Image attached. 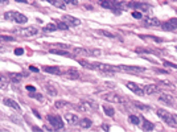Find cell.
<instances>
[{
	"label": "cell",
	"instance_id": "obj_1",
	"mask_svg": "<svg viewBox=\"0 0 177 132\" xmlns=\"http://www.w3.org/2000/svg\"><path fill=\"white\" fill-rule=\"evenodd\" d=\"M4 19L8 21H15L17 24H25L28 21V17L25 15L20 13V12H16V11H8L4 13Z\"/></svg>",
	"mask_w": 177,
	"mask_h": 132
},
{
	"label": "cell",
	"instance_id": "obj_2",
	"mask_svg": "<svg viewBox=\"0 0 177 132\" xmlns=\"http://www.w3.org/2000/svg\"><path fill=\"white\" fill-rule=\"evenodd\" d=\"M157 116H159L160 119H163V122H164V123H167L168 126H171V127L177 126L176 122H174V119H173V114L168 112L167 110L159 108V110H157Z\"/></svg>",
	"mask_w": 177,
	"mask_h": 132
},
{
	"label": "cell",
	"instance_id": "obj_3",
	"mask_svg": "<svg viewBox=\"0 0 177 132\" xmlns=\"http://www.w3.org/2000/svg\"><path fill=\"white\" fill-rule=\"evenodd\" d=\"M74 54H81V56H86V57H99L102 54L100 50L98 49H85V48H74Z\"/></svg>",
	"mask_w": 177,
	"mask_h": 132
},
{
	"label": "cell",
	"instance_id": "obj_4",
	"mask_svg": "<svg viewBox=\"0 0 177 132\" xmlns=\"http://www.w3.org/2000/svg\"><path fill=\"white\" fill-rule=\"evenodd\" d=\"M15 33L24 37H33V36L38 35V29L36 26H26V28H17L15 29Z\"/></svg>",
	"mask_w": 177,
	"mask_h": 132
},
{
	"label": "cell",
	"instance_id": "obj_5",
	"mask_svg": "<svg viewBox=\"0 0 177 132\" xmlns=\"http://www.w3.org/2000/svg\"><path fill=\"white\" fill-rule=\"evenodd\" d=\"M102 97V99H105V101L110 102V103H118V104H124V99H123L120 95L115 94V92H105V94L100 95Z\"/></svg>",
	"mask_w": 177,
	"mask_h": 132
},
{
	"label": "cell",
	"instance_id": "obj_6",
	"mask_svg": "<svg viewBox=\"0 0 177 132\" xmlns=\"http://www.w3.org/2000/svg\"><path fill=\"white\" fill-rule=\"evenodd\" d=\"M48 122L52 126V128H54V129H62L63 126H65L63 122H62V119H61V116L54 115V114L48 115Z\"/></svg>",
	"mask_w": 177,
	"mask_h": 132
},
{
	"label": "cell",
	"instance_id": "obj_7",
	"mask_svg": "<svg viewBox=\"0 0 177 132\" xmlns=\"http://www.w3.org/2000/svg\"><path fill=\"white\" fill-rule=\"evenodd\" d=\"M94 70H99L102 73H106V74H112L115 73L116 67L115 66H111V65H107V63H100V62H94Z\"/></svg>",
	"mask_w": 177,
	"mask_h": 132
},
{
	"label": "cell",
	"instance_id": "obj_8",
	"mask_svg": "<svg viewBox=\"0 0 177 132\" xmlns=\"http://www.w3.org/2000/svg\"><path fill=\"white\" fill-rule=\"evenodd\" d=\"M116 70H120V72H124V73H143L146 72L144 67H140V66H128V65H119V66H115Z\"/></svg>",
	"mask_w": 177,
	"mask_h": 132
},
{
	"label": "cell",
	"instance_id": "obj_9",
	"mask_svg": "<svg viewBox=\"0 0 177 132\" xmlns=\"http://www.w3.org/2000/svg\"><path fill=\"white\" fill-rule=\"evenodd\" d=\"M78 110L82 112H90V111L97 110V106H95V103H93V102H81V103L78 104Z\"/></svg>",
	"mask_w": 177,
	"mask_h": 132
},
{
	"label": "cell",
	"instance_id": "obj_10",
	"mask_svg": "<svg viewBox=\"0 0 177 132\" xmlns=\"http://www.w3.org/2000/svg\"><path fill=\"white\" fill-rule=\"evenodd\" d=\"M161 28H163V31H176L177 29V19H169L168 21H165V23L161 24Z\"/></svg>",
	"mask_w": 177,
	"mask_h": 132
},
{
	"label": "cell",
	"instance_id": "obj_11",
	"mask_svg": "<svg viewBox=\"0 0 177 132\" xmlns=\"http://www.w3.org/2000/svg\"><path fill=\"white\" fill-rule=\"evenodd\" d=\"M62 20L65 21L69 26H78V25H81V20L73 17V16H70V15H65V16H62Z\"/></svg>",
	"mask_w": 177,
	"mask_h": 132
},
{
	"label": "cell",
	"instance_id": "obj_12",
	"mask_svg": "<svg viewBox=\"0 0 177 132\" xmlns=\"http://www.w3.org/2000/svg\"><path fill=\"white\" fill-rule=\"evenodd\" d=\"M127 87L131 90L132 92H135L136 95H144V91H143V87L139 86L137 83L135 82H127Z\"/></svg>",
	"mask_w": 177,
	"mask_h": 132
},
{
	"label": "cell",
	"instance_id": "obj_13",
	"mask_svg": "<svg viewBox=\"0 0 177 132\" xmlns=\"http://www.w3.org/2000/svg\"><path fill=\"white\" fill-rule=\"evenodd\" d=\"M159 101L163 102L164 104H168V106H173L174 104V98L171 94H165V92L159 97Z\"/></svg>",
	"mask_w": 177,
	"mask_h": 132
},
{
	"label": "cell",
	"instance_id": "obj_14",
	"mask_svg": "<svg viewBox=\"0 0 177 132\" xmlns=\"http://www.w3.org/2000/svg\"><path fill=\"white\" fill-rule=\"evenodd\" d=\"M61 74H62L65 78H68V79H78V78L81 77L79 72H78V70H75V69H69V72L61 73Z\"/></svg>",
	"mask_w": 177,
	"mask_h": 132
},
{
	"label": "cell",
	"instance_id": "obj_15",
	"mask_svg": "<svg viewBox=\"0 0 177 132\" xmlns=\"http://www.w3.org/2000/svg\"><path fill=\"white\" fill-rule=\"evenodd\" d=\"M143 91H144V95H152V94H156L159 92V86L157 85H147V86L143 87Z\"/></svg>",
	"mask_w": 177,
	"mask_h": 132
},
{
	"label": "cell",
	"instance_id": "obj_16",
	"mask_svg": "<svg viewBox=\"0 0 177 132\" xmlns=\"http://www.w3.org/2000/svg\"><path fill=\"white\" fill-rule=\"evenodd\" d=\"M128 7H134V8H137L140 12H148L151 6L146 3H128Z\"/></svg>",
	"mask_w": 177,
	"mask_h": 132
},
{
	"label": "cell",
	"instance_id": "obj_17",
	"mask_svg": "<svg viewBox=\"0 0 177 132\" xmlns=\"http://www.w3.org/2000/svg\"><path fill=\"white\" fill-rule=\"evenodd\" d=\"M143 21L147 26H160L161 25V21L156 17H146V19H143Z\"/></svg>",
	"mask_w": 177,
	"mask_h": 132
},
{
	"label": "cell",
	"instance_id": "obj_18",
	"mask_svg": "<svg viewBox=\"0 0 177 132\" xmlns=\"http://www.w3.org/2000/svg\"><path fill=\"white\" fill-rule=\"evenodd\" d=\"M49 53H52V54L65 56V57H72V56H73V53L68 52V50H65V49H57V48H52V49H49Z\"/></svg>",
	"mask_w": 177,
	"mask_h": 132
},
{
	"label": "cell",
	"instance_id": "obj_19",
	"mask_svg": "<svg viewBox=\"0 0 177 132\" xmlns=\"http://www.w3.org/2000/svg\"><path fill=\"white\" fill-rule=\"evenodd\" d=\"M65 120L68 122V124H70V126H75V124L78 123V116L75 114H70V112H68V114H65Z\"/></svg>",
	"mask_w": 177,
	"mask_h": 132
},
{
	"label": "cell",
	"instance_id": "obj_20",
	"mask_svg": "<svg viewBox=\"0 0 177 132\" xmlns=\"http://www.w3.org/2000/svg\"><path fill=\"white\" fill-rule=\"evenodd\" d=\"M3 103L6 104V106H8V107H11V108H13V110H16V111H20V106L17 104V102L16 101H13V99H9V98H4L3 99Z\"/></svg>",
	"mask_w": 177,
	"mask_h": 132
},
{
	"label": "cell",
	"instance_id": "obj_21",
	"mask_svg": "<svg viewBox=\"0 0 177 132\" xmlns=\"http://www.w3.org/2000/svg\"><path fill=\"white\" fill-rule=\"evenodd\" d=\"M43 70L45 73H49V74H54V75L61 74L60 67H57V66H44Z\"/></svg>",
	"mask_w": 177,
	"mask_h": 132
},
{
	"label": "cell",
	"instance_id": "obj_22",
	"mask_svg": "<svg viewBox=\"0 0 177 132\" xmlns=\"http://www.w3.org/2000/svg\"><path fill=\"white\" fill-rule=\"evenodd\" d=\"M135 52L139 54H160L159 52H156L155 49H146V48H136Z\"/></svg>",
	"mask_w": 177,
	"mask_h": 132
},
{
	"label": "cell",
	"instance_id": "obj_23",
	"mask_svg": "<svg viewBox=\"0 0 177 132\" xmlns=\"http://www.w3.org/2000/svg\"><path fill=\"white\" fill-rule=\"evenodd\" d=\"M102 108H103V112H105L107 116H110V118H112L115 115V110H114V107L112 106H110V104H107V103H105L102 106Z\"/></svg>",
	"mask_w": 177,
	"mask_h": 132
},
{
	"label": "cell",
	"instance_id": "obj_24",
	"mask_svg": "<svg viewBox=\"0 0 177 132\" xmlns=\"http://www.w3.org/2000/svg\"><path fill=\"white\" fill-rule=\"evenodd\" d=\"M141 40H149V41H153V42H163L164 38L160 37H156V36H148V35H140L139 36Z\"/></svg>",
	"mask_w": 177,
	"mask_h": 132
},
{
	"label": "cell",
	"instance_id": "obj_25",
	"mask_svg": "<svg viewBox=\"0 0 177 132\" xmlns=\"http://www.w3.org/2000/svg\"><path fill=\"white\" fill-rule=\"evenodd\" d=\"M8 77L11 78L12 82H15V83H20L21 81H23V78H24V74H19V73H15V74H9Z\"/></svg>",
	"mask_w": 177,
	"mask_h": 132
},
{
	"label": "cell",
	"instance_id": "obj_26",
	"mask_svg": "<svg viewBox=\"0 0 177 132\" xmlns=\"http://www.w3.org/2000/svg\"><path fill=\"white\" fill-rule=\"evenodd\" d=\"M46 1H49L52 6L57 7L60 9H65V7H66V4L63 3V0H46Z\"/></svg>",
	"mask_w": 177,
	"mask_h": 132
},
{
	"label": "cell",
	"instance_id": "obj_27",
	"mask_svg": "<svg viewBox=\"0 0 177 132\" xmlns=\"http://www.w3.org/2000/svg\"><path fill=\"white\" fill-rule=\"evenodd\" d=\"M44 89L46 90V92H48L49 95H57V94H58L57 89H56L54 86H52L50 83H46V85H44Z\"/></svg>",
	"mask_w": 177,
	"mask_h": 132
},
{
	"label": "cell",
	"instance_id": "obj_28",
	"mask_svg": "<svg viewBox=\"0 0 177 132\" xmlns=\"http://www.w3.org/2000/svg\"><path fill=\"white\" fill-rule=\"evenodd\" d=\"M141 122H143V129H144V131H152V129L155 128L153 123H151V122L147 120V119L141 118Z\"/></svg>",
	"mask_w": 177,
	"mask_h": 132
},
{
	"label": "cell",
	"instance_id": "obj_29",
	"mask_svg": "<svg viewBox=\"0 0 177 132\" xmlns=\"http://www.w3.org/2000/svg\"><path fill=\"white\" fill-rule=\"evenodd\" d=\"M78 123H79V127H82V128H90L91 124H93V122L88 118H83V119H81Z\"/></svg>",
	"mask_w": 177,
	"mask_h": 132
},
{
	"label": "cell",
	"instance_id": "obj_30",
	"mask_svg": "<svg viewBox=\"0 0 177 132\" xmlns=\"http://www.w3.org/2000/svg\"><path fill=\"white\" fill-rule=\"evenodd\" d=\"M98 4H99L102 8H106V9H111V7H112L111 0H98Z\"/></svg>",
	"mask_w": 177,
	"mask_h": 132
},
{
	"label": "cell",
	"instance_id": "obj_31",
	"mask_svg": "<svg viewBox=\"0 0 177 132\" xmlns=\"http://www.w3.org/2000/svg\"><path fill=\"white\" fill-rule=\"evenodd\" d=\"M128 122L131 124H134V126H139V124H140V118H139V116H136V115H130Z\"/></svg>",
	"mask_w": 177,
	"mask_h": 132
},
{
	"label": "cell",
	"instance_id": "obj_32",
	"mask_svg": "<svg viewBox=\"0 0 177 132\" xmlns=\"http://www.w3.org/2000/svg\"><path fill=\"white\" fill-rule=\"evenodd\" d=\"M57 25H56L54 23H50V24H46L45 26H44V32H54L57 31Z\"/></svg>",
	"mask_w": 177,
	"mask_h": 132
},
{
	"label": "cell",
	"instance_id": "obj_33",
	"mask_svg": "<svg viewBox=\"0 0 177 132\" xmlns=\"http://www.w3.org/2000/svg\"><path fill=\"white\" fill-rule=\"evenodd\" d=\"M99 33H100V35H103V36H106V37H109V38H118V36L115 35V33L106 31V29H102V31H99Z\"/></svg>",
	"mask_w": 177,
	"mask_h": 132
},
{
	"label": "cell",
	"instance_id": "obj_34",
	"mask_svg": "<svg viewBox=\"0 0 177 132\" xmlns=\"http://www.w3.org/2000/svg\"><path fill=\"white\" fill-rule=\"evenodd\" d=\"M56 25H57V28L61 29V31H68V29H69V25H68V24H66L63 20L57 21V24H56Z\"/></svg>",
	"mask_w": 177,
	"mask_h": 132
},
{
	"label": "cell",
	"instance_id": "obj_35",
	"mask_svg": "<svg viewBox=\"0 0 177 132\" xmlns=\"http://www.w3.org/2000/svg\"><path fill=\"white\" fill-rule=\"evenodd\" d=\"M52 48H57V49H65V50H68V49H70V45H68V44H53L52 45Z\"/></svg>",
	"mask_w": 177,
	"mask_h": 132
},
{
	"label": "cell",
	"instance_id": "obj_36",
	"mask_svg": "<svg viewBox=\"0 0 177 132\" xmlns=\"http://www.w3.org/2000/svg\"><path fill=\"white\" fill-rule=\"evenodd\" d=\"M54 106L57 107V108H63V107L69 106V102H66V101H56Z\"/></svg>",
	"mask_w": 177,
	"mask_h": 132
},
{
	"label": "cell",
	"instance_id": "obj_37",
	"mask_svg": "<svg viewBox=\"0 0 177 132\" xmlns=\"http://www.w3.org/2000/svg\"><path fill=\"white\" fill-rule=\"evenodd\" d=\"M7 85H8V78H7L4 74H0V86L7 87Z\"/></svg>",
	"mask_w": 177,
	"mask_h": 132
},
{
	"label": "cell",
	"instance_id": "obj_38",
	"mask_svg": "<svg viewBox=\"0 0 177 132\" xmlns=\"http://www.w3.org/2000/svg\"><path fill=\"white\" fill-rule=\"evenodd\" d=\"M160 85H161V86H164V87H169L171 90L176 89V86H174L173 83H171L169 81H160Z\"/></svg>",
	"mask_w": 177,
	"mask_h": 132
},
{
	"label": "cell",
	"instance_id": "obj_39",
	"mask_svg": "<svg viewBox=\"0 0 177 132\" xmlns=\"http://www.w3.org/2000/svg\"><path fill=\"white\" fill-rule=\"evenodd\" d=\"M78 62H79L81 65L83 66V67H86V69H91V70H94V65H93V63L86 62V61H83V60H79Z\"/></svg>",
	"mask_w": 177,
	"mask_h": 132
},
{
	"label": "cell",
	"instance_id": "obj_40",
	"mask_svg": "<svg viewBox=\"0 0 177 132\" xmlns=\"http://www.w3.org/2000/svg\"><path fill=\"white\" fill-rule=\"evenodd\" d=\"M132 103H134V106H135V107H137L139 110H149V107H148V106H144V104L139 103V102H132Z\"/></svg>",
	"mask_w": 177,
	"mask_h": 132
},
{
	"label": "cell",
	"instance_id": "obj_41",
	"mask_svg": "<svg viewBox=\"0 0 177 132\" xmlns=\"http://www.w3.org/2000/svg\"><path fill=\"white\" fill-rule=\"evenodd\" d=\"M164 65L168 66V67H172V69H177V63L169 62V61H164Z\"/></svg>",
	"mask_w": 177,
	"mask_h": 132
},
{
	"label": "cell",
	"instance_id": "obj_42",
	"mask_svg": "<svg viewBox=\"0 0 177 132\" xmlns=\"http://www.w3.org/2000/svg\"><path fill=\"white\" fill-rule=\"evenodd\" d=\"M36 92V91H34ZM29 97H32V98H37L38 101H43V95H40V94H33V91L29 94Z\"/></svg>",
	"mask_w": 177,
	"mask_h": 132
},
{
	"label": "cell",
	"instance_id": "obj_43",
	"mask_svg": "<svg viewBox=\"0 0 177 132\" xmlns=\"http://www.w3.org/2000/svg\"><path fill=\"white\" fill-rule=\"evenodd\" d=\"M0 38H1V40H4V41H13L15 38L12 37V36H0Z\"/></svg>",
	"mask_w": 177,
	"mask_h": 132
},
{
	"label": "cell",
	"instance_id": "obj_44",
	"mask_svg": "<svg viewBox=\"0 0 177 132\" xmlns=\"http://www.w3.org/2000/svg\"><path fill=\"white\" fill-rule=\"evenodd\" d=\"M63 3H65V4H72V6H77L78 1H77V0H63Z\"/></svg>",
	"mask_w": 177,
	"mask_h": 132
},
{
	"label": "cell",
	"instance_id": "obj_45",
	"mask_svg": "<svg viewBox=\"0 0 177 132\" xmlns=\"http://www.w3.org/2000/svg\"><path fill=\"white\" fill-rule=\"evenodd\" d=\"M132 16H134L135 19H143V17H141V12H137V11L132 12Z\"/></svg>",
	"mask_w": 177,
	"mask_h": 132
},
{
	"label": "cell",
	"instance_id": "obj_46",
	"mask_svg": "<svg viewBox=\"0 0 177 132\" xmlns=\"http://www.w3.org/2000/svg\"><path fill=\"white\" fill-rule=\"evenodd\" d=\"M24 53V50L21 48H17V49H15V54L16 56H21Z\"/></svg>",
	"mask_w": 177,
	"mask_h": 132
},
{
	"label": "cell",
	"instance_id": "obj_47",
	"mask_svg": "<svg viewBox=\"0 0 177 132\" xmlns=\"http://www.w3.org/2000/svg\"><path fill=\"white\" fill-rule=\"evenodd\" d=\"M8 6V0H0V7Z\"/></svg>",
	"mask_w": 177,
	"mask_h": 132
},
{
	"label": "cell",
	"instance_id": "obj_48",
	"mask_svg": "<svg viewBox=\"0 0 177 132\" xmlns=\"http://www.w3.org/2000/svg\"><path fill=\"white\" fill-rule=\"evenodd\" d=\"M26 90H28V91H36V87H33V86H31V85H28V86H26Z\"/></svg>",
	"mask_w": 177,
	"mask_h": 132
},
{
	"label": "cell",
	"instance_id": "obj_49",
	"mask_svg": "<svg viewBox=\"0 0 177 132\" xmlns=\"http://www.w3.org/2000/svg\"><path fill=\"white\" fill-rule=\"evenodd\" d=\"M29 70H32V72H34V73L38 72V69L36 67V66H29Z\"/></svg>",
	"mask_w": 177,
	"mask_h": 132
},
{
	"label": "cell",
	"instance_id": "obj_50",
	"mask_svg": "<svg viewBox=\"0 0 177 132\" xmlns=\"http://www.w3.org/2000/svg\"><path fill=\"white\" fill-rule=\"evenodd\" d=\"M102 128L103 129H105V131H109V129H110V126H109V124H102Z\"/></svg>",
	"mask_w": 177,
	"mask_h": 132
},
{
	"label": "cell",
	"instance_id": "obj_51",
	"mask_svg": "<svg viewBox=\"0 0 177 132\" xmlns=\"http://www.w3.org/2000/svg\"><path fill=\"white\" fill-rule=\"evenodd\" d=\"M32 129H33V131H41V128H38V127H33Z\"/></svg>",
	"mask_w": 177,
	"mask_h": 132
},
{
	"label": "cell",
	"instance_id": "obj_52",
	"mask_svg": "<svg viewBox=\"0 0 177 132\" xmlns=\"http://www.w3.org/2000/svg\"><path fill=\"white\" fill-rule=\"evenodd\" d=\"M173 119H174V122H176V124H177V115L176 114H173Z\"/></svg>",
	"mask_w": 177,
	"mask_h": 132
},
{
	"label": "cell",
	"instance_id": "obj_53",
	"mask_svg": "<svg viewBox=\"0 0 177 132\" xmlns=\"http://www.w3.org/2000/svg\"><path fill=\"white\" fill-rule=\"evenodd\" d=\"M85 7H86V9H90V11L93 9V7H91V6H85Z\"/></svg>",
	"mask_w": 177,
	"mask_h": 132
},
{
	"label": "cell",
	"instance_id": "obj_54",
	"mask_svg": "<svg viewBox=\"0 0 177 132\" xmlns=\"http://www.w3.org/2000/svg\"><path fill=\"white\" fill-rule=\"evenodd\" d=\"M16 1H20V3H26V0H16Z\"/></svg>",
	"mask_w": 177,
	"mask_h": 132
},
{
	"label": "cell",
	"instance_id": "obj_55",
	"mask_svg": "<svg viewBox=\"0 0 177 132\" xmlns=\"http://www.w3.org/2000/svg\"><path fill=\"white\" fill-rule=\"evenodd\" d=\"M171 1H177V0H171Z\"/></svg>",
	"mask_w": 177,
	"mask_h": 132
},
{
	"label": "cell",
	"instance_id": "obj_56",
	"mask_svg": "<svg viewBox=\"0 0 177 132\" xmlns=\"http://www.w3.org/2000/svg\"><path fill=\"white\" fill-rule=\"evenodd\" d=\"M176 12H177V9H176Z\"/></svg>",
	"mask_w": 177,
	"mask_h": 132
}]
</instances>
